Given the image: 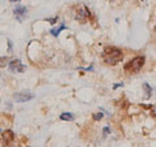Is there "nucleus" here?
Here are the masks:
<instances>
[{"instance_id":"nucleus-1","label":"nucleus","mask_w":156,"mask_h":147,"mask_svg":"<svg viewBox=\"0 0 156 147\" xmlns=\"http://www.w3.org/2000/svg\"><path fill=\"white\" fill-rule=\"evenodd\" d=\"M124 53L120 48L116 47H107L103 52V60L105 61V64L108 65H116L122 60Z\"/></svg>"},{"instance_id":"nucleus-2","label":"nucleus","mask_w":156,"mask_h":147,"mask_svg":"<svg viewBox=\"0 0 156 147\" xmlns=\"http://www.w3.org/2000/svg\"><path fill=\"white\" fill-rule=\"evenodd\" d=\"M143 65H144V57L143 56H136L130 63H128V64L125 65L124 69L128 73H138L140 69H142Z\"/></svg>"},{"instance_id":"nucleus-3","label":"nucleus","mask_w":156,"mask_h":147,"mask_svg":"<svg viewBox=\"0 0 156 147\" xmlns=\"http://www.w3.org/2000/svg\"><path fill=\"white\" fill-rule=\"evenodd\" d=\"M89 18H90V11L87 9V7L81 5L80 8L77 9L76 20H77V21H80V22H86Z\"/></svg>"},{"instance_id":"nucleus-4","label":"nucleus","mask_w":156,"mask_h":147,"mask_svg":"<svg viewBox=\"0 0 156 147\" xmlns=\"http://www.w3.org/2000/svg\"><path fill=\"white\" fill-rule=\"evenodd\" d=\"M13 98H14V100H16L17 103H25V102L31 100L33 98H34V95L31 94L30 91H21V92H17V94H14Z\"/></svg>"},{"instance_id":"nucleus-5","label":"nucleus","mask_w":156,"mask_h":147,"mask_svg":"<svg viewBox=\"0 0 156 147\" xmlns=\"http://www.w3.org/2000/svg\"><path fill=\"white\" fill-rule=\"evenodd\" d=\"M9 68H11L12 72H17V73H22L26 69V66L22 64L21 60H12L9 63Z\"/></svg>"},{"instance_id":"nucleus-6","label":"nucleus","mask_w":156,"mask_h":147,"mask_svg":"<svg viewBox=\"0 0 156 147\" xmlns=\"http://www.w3.org/2000/svg\"><path fill=\"white\" fill-rule=\"evenodd\" d=\"M13 13L18 21H22V20L27 16V8L26 7H16L13 9Z\"/></svg>"},{"instance_id":"nucleus-7","label":"nucleus","mask_w":156,"mask_h":147,"mask_svg":"<svg viewBox=\"0 0 156 147\" xmlns=\"http://www.w3.org/2000/svg\"><path fill=\"white\" fill-rule=\"evenodd\" d=\"M14 141V134L12 130H5L3 131V142L4 146H11V143Z\"/></svg>"},{"instance_id":"nucleus-8","label":"nucleus","mask_w":156,"mask_h":147,"mask_svg":"<svg viewBox=\"0 0 156 147\" xmlns=\"http://www.w3.org/2000/svg\"><path fill=\"white\" fill-rule=\"evenodd\" d=\"M60 119L62 121H73V120H74V116H73L72 113H68V112H65V113L60 115Z\"/></svg>"},{"instance_id":"nucleus-9","label":"nucleus","mask_w":156,"mask_h":147,"mask_svg":"<svg viewBox=\"0 0 156 147\" xmlns=\"http://www.w3.org/2000/svg\"><path fill=\"white\" fill-rule=\"evenodd\" d=\"M64 29H65V25L62 23V25L58 27V29H52V30H51V34H52L53 37H58V34L61 33V30H64Z\"/></svg>"},{"instance_id":"nucleus-10","label":"nucleus","mask_w":156,"mask_h":147,"mask_svg":"<svg viewBox=\"0 0 156 147\" xmlns=\"http://www.w3.org/2000/svg\"><path fill=\"white\" fill-rule=\"evenodd\" d=\"M8 61H9V59L5 57V56H2L0 57V68H5L8 65Z\"/></svg>"},{"instance_id":"nucleus-11","label":"nucleus","mask_w":156,"mask_h":147,"mask_svg":"<svg viewBox=\"0 0 156 147\" xmlns=\"http://www.w3.org/2000/svg\"><path fill=\"white\" fill-rule=\"evenodd\" d=\"M92 119H94L95 121L101 120V119H103V113H100V112H99V113H94V115H92Z\"/></svg>"},{"instance_id":"nucleus-12","label":"nucleus","mask_w":156,"mask_h":147,"mask_svg":"<svg viewBox=\"0 0 156 147\" xmlns=\"http://www.w3.org/2000/svg\"><path fill=\"white\" fill-rule=\"evenodd\" d=\"M11 3H16V2H21V0H9Z\"/></svg>"},{"instance_id":"nucleus-13","label":"nucleus","mask_w":156,"mask_h":147,"mask_svg":"<svg viewBox=\"0 0 156 147\" xmlns=\"http://www.w3.org/2000/svg\"><path fill=\"white\" fill-rule=\"evenodd\" d=\"M0 146H4V145H3V142H2V139H0Z\"/></svg>"},{"instance_id":"nucleus-14","label":"nucleus","mask_w":156,"mask_h":147,"mask_svg":"<svg viewBox=\"0 0 156 147\" xmlns=\"http://www.w3.org/2000/svg\"><path fill=\"white\" fill-rule=\"evenodd\" d=\"M155 31H156V26H155Z\"/></svg>"}]
</instances>
